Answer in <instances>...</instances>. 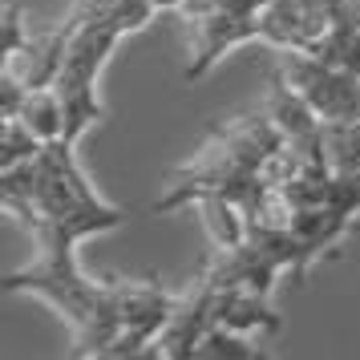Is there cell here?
<instances>
[{"mask_svg":"<svg viewBox=\"0 0 360 360\" xmlns=\"http://www.w3.org/2000/svg\"><path fill=\"white\" fill-rule=\"evenodd\" d=\"M126 223L122 207H110L101 214H77V219H49L33 231L37 239V259L20 267L4 279V292H33L49 300L73 328V336H82L85 328L98 320L101 304H105V279H89L77 263V243L89 235H105Z\"/></svg>","mask_w":360,"mask_h":360,"instance_id":"6da1fadb","label":"cell"},{"mask_svg":"<svg viewBox=\"0 0 360 360\" xmlns=\"http://www.w3.org/2000/svg\"><path fill=\"white\" fill-rule=\"evenodd\" d=\"M288 142L283 130L276 126V117L267 114V105L251 110L243 117H231L202 142L191 162L170 174V191H166L154 211H179V207H195V198L202 195H223L231 202L243 207L247 198L263 186L259 166L263 158Z\"/></svg>","mask_w":360,"mask_h":360,"instance_id":"7a4b0ae2","label":"cell"},{"mask_svg":"<svg viewBox=\"0 0 360 360\" xmlns=\"http://www.w3.org/2000/svg\"><path fill=\"white\" fill-rule=\"evenodd\" d=\"M114 202L89 186L82 162H77V142L57 138L45 142L41 154L33 158V223L29 231H37L49 219H77V214H101Z\"/></svg>","mask_w":360,"mask_h":360,"instance_id":"3957f363","label":"cell"},{"mask_svg":"<svg viewBox=\"0 0 360 360\" xmlns=\"http://www.w3.org/2000/svg\"><path fill=\"white\" fill-rule=\"evenodd\" d=\"M271 0H195L182 8L191 25V65L186 82L207 77L223 53L239 49L247 41H259V17Z\"/></svg>","mask_w":360,"mask_h":360,"instance_id":"277c9868","label":"cell"},{"mask_svg":"<svg viewBox=\"0 0 360 360\" xmlns=\"http://www.w3.org/2000/svg\"><path fill=\"white\" fill-rule=\"evenodd\" d=\"M279 73L308 98L316 114L332 117H360V77L320 61L308 49H279Z\"/></svg>","mask_w":360,"mask_h":360,"instance_id":"5b68a950","label":"cell"},{"mask_svg":"<svg viewBox=\"0 0 360 360\" xmlns=\"http://www.w3.org/2000/svg\"><path fill=\"white\" fill-rule=\"evenodd\" d=\"M122 311V336L114 344V356H138L146 352V344H154L162 336L170 311L179 304V295L162 292V283H150V279H110Z\"/></svg>","mask_w":360,"mask_h":360,"instance_id":"8992f818","label":"cell"},{"mask_svg":"<svg viewBox=\"0 0 360 360\" xmlns=\"http://www.w3.org/2000/svg\"><path fill=\"white\" fill-rule=\"evenodd\" d=\"M340 13L344 0H271L259 17V41L271 49H311Z\"/></svg>","mask_w":360,"mask_h":360,"instance_id":"52a82bcc","label":"cell"},{"mask_svg":"<svg viewBox=\"0 0 360 360\" xmlns=\"http://www.w3.org/2000/svg\"><path fill=\"white\" fill-rule=\"evenodd\" d=\"M214 279L202 271L195 279V288L186 295H179V304L170 311V320H166L162 336L154 340V356H174V360H186V356H198V344L207 336V328H211V311H214Z\"/></svg>","mask_w":360,"mask_h":360,"instance_id":"ba28073f","label":"cell"},{"mask_svg":"<svg viewBox=\"0 0 360 360\" xmlns=\"http://www.w3.org/2000/svg\"><path fill=\"white\" fill-rule=\"evenodd\" d=\"M352 227H356V214L352 211H340V207H300L295 211V223H292V235H295L292 279L304 283L311 271V263L324 259Z\"/></svg>","mask_w":360,"mask_h":360,"instance_id":"9c48e42d","label":"cell"},{"mask_svg":"<svg viewBox=\"0 0 360 360\" xmlns=\"http://www.w3.org/2000/svg\"><path fill=\"white\" fill-rule=\"evenodd\" d=\"M211 324L231 328V332H263V336H276L283 320L279 311L267 304L263 292H251V288H219L214 295V311H211Z\"/></svg>","mask_w":360,"mask_h":360,"instance_id":"30bf717a","label":"cell"},{"mask_svg":"<svg viewBox=\"0 0 360 360\" xmlns=\"http://www.w3.org/2000/svg\"><path fill=\"white\" fill-rule=\"evenodd\" d=\"M308 53H316L320 61L360 77V25L352 20V13H348V0H344V13L336 17V25H332Z\"/></svg>","mask_w":360,"mask_h":360,"instance_id":"8fae6325","label":"cell"},{"mask_svg":"<svg viewBox=\"0 0 360 360\" xmlns=\"http://www.w3.org/2000/svg\"><path fill=\"white\" fill-rule=\"evenodd\" d=\"M195 207L202 211V227H207L214 247H239L247 239V219L239 202H231L223 195H202L195 198Z\"/></svg>","mask_w":360,"mask_h":360,"instance_id":"7c38bea8","label":"cell"},{"mask_svg":"<svg viewBox=\"0 0 360 360\" xmlns=\"http://www.w3.org/2000/svg\"><path fill=\"white\" fill-rule=\"evenodd\" d=\"M17 117H25V126L41 138V142H57L65 138V101L53 85H41V89H29V101Z\"/></svg>","mask_w":360,"mask_h":360,"instance_id":"4fadbf2b","label":"cell"},{"mask_svg":"<svg viewBox=\"0 0 360 360\" xmlns=\"http://www.w3.org/2000/svg\"><path fill=\"white\" fill-rule=\"evenodd\" d=\"M324 158L336 174H360V117L324 122Z\"/></svg>","mask_w":360,"mask_h":360,"instance_id":"5bb4252c","label":"cell"},{"mask_svg":"<svg viewBox=\"0 0 360 360\" xmlns=\"http://www.w3.org/2000/svg\"><path fill=\"white\" fill-rule=\"evenodd\" d=\"M41 146H45V142L25 126V117H4V130H0V170L37 158Z\"/></svg>","mask_w":360,"mask_h":360,"instance_id":"9a60e30c","label":"cell"},{"mask_svg":"<svg viewBox=\"0 0 360 360\" xmlns=\"http://www.w3.org/2000/svg\"><path fill=\"white\" fill-rule=\"evenodd\" d=\"M198 356H259V348H251L247 344V332H231V328H219L211 324L207 328V336H202V344H198Z\"/></svg>","mask_w":360,"mask_h":360,"instance_id":"2e32d148","label":"cell"},{"mask_svg":"<svg viewBox=\"0 0 360 360\" xmlns=\"http://www.w3.org/2000/svg\"><path fill=\"white\" fill-rule=\"evenodd\" d=\"M29 41H33V33L25 29L20 8H17V4H8V8H4V45H0V69H4V65H17V57L29 49Z\"/></svg>","mask_w":360,"mask_h":360,"instance_id":"e0dca14e","label":"cell"},{"mask_svg":"<svg viewBox=\"0 0 360 360\" xmlns=\"http://www.w3.org/2000/svg\"><path fill=\"white\" fill-rule=\"evenodd\" d=\"M158 4V13H182L186 4H195V0H154Z\"/></svg>","mask_w":360,"mask_h":360,"instance_id":"ac0fdd59","label":"cell"},{"mask_svg":"<svg viewBox=\"0 0 360 360\" xmlns=\"http://www.w3.org/2000/svg\"><path fill=\"white\" fill-rule=\"evenodd\" d=\"M348 13H352V20L360 25V0H348Z\"/></svg>","mask_w":360,"mask_h":360,"instance_id":"d6986e66","label":"cell"}]
</instances>
